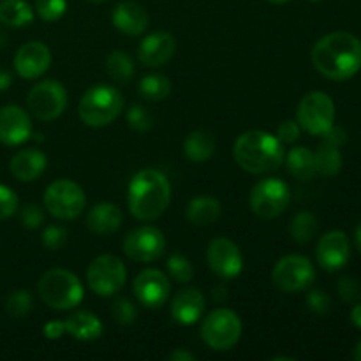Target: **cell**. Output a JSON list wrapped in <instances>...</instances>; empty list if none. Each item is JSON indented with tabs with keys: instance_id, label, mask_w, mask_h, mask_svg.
I'll use <instances>...</instances> for the list:
<instances>
[{
	"instance_id": "8d00e7d4",
	"label": "cell",
	"mask_w": 361,
	"mask_h": 361,
	"mask_svg": "<svg viewBox=\"0 0 361 361\" xmlns=\"http://www.w3.org/2000/svg\"><path fill=\"white\" fill-rule=\"evenodd\" d=\"M67 0H35V13L48 23L59 21L66 14Z\"/></svg>"
},
{
	"instance_id": "3957f363",
	"label": "cell",
	"mask_w": 361,
	"mask_h": 361,
	"mask_svg": "<svg viewBox=\"0 0 361 361\" xmlns=\"http://www.w3.org/2000/svg\"><path fill=\"white\" fill-rule=\"evenodd\" d=\"M233 157L243 171L267 175L281 168L286 152L284 145L275 134L267 130H247L236 137Z\"/></svg>"
},
{
	"instance_id": "d4e9b609",
	"label": "cell",
	"mask_w": 361,
	"mask_h": 361,
	"mask_svg": "<svg viewBox=\"0 0 361 361\" xmlns=\"http://www.w3.org/2000/svg\"><path fill=\"white\" fill-rule=\"evenodd\" d=\"M222 214V207L219 200L212 196H197L187 204V221L194 226H210L219 221Z\"/></svg>"
},
{
	"instance_id": "83f0119b",
	"label": "cell",
	"mask_w": 361,
	"mask_h": 361,
	"mask_svg": "<svg viewBox=\"0 0 361 361\" xmlns=\"http://www.w3.org/2000/svg\"><path fill=\"white\" fill-rule=\"evenodd\" d=\"M34 21V9L25 0H2L0 2V23L6 27H27Z\"/></svg>"
},
{
	"instance_id": "7c38bea8",
	"label": "cell",
	"mask_w": 361,
	"mask_h": 361,
	"mask_svg": "<svg viewBox=\"0 0 361 361\" xmlns=\"http://www.w3.org/2000/svg\"><path fill=\"white\" fill-rule=\"evenodd\" d=\"M67 90L55 80H42L28 92L27 106L32 115L41 122L56 120L67 108Z\"/></svg>"
},
{
	"instance_id": "836d02e7",
	"label": "cell",
	"mask_w": 361,
	"mask_h": 361,
	"mask_svg": "<svg viewBox=\"0 0 361 361\" xmlns=\"http://www.w3.org/2000/svg\"><path fill=\"white\" fill-rule=\"evenodd\" d=\"M166 267H168V274L173 281L180 282V284H187V282L192 281L194 268L190 261L185 256H182V254H171L168 257Z\"/></svg>"
},
{
	"instance_id": "7bdbcfd3",
	"label": "cell",
	"mask_w": 361,
	"mask_h": 361,
	"mask_svg": "<svg viewBox=\"0 0 361 361\" xmlns=\"http://www.w3.org/2000/svg\"><path fill=\"white\" fill-rule=\"evenodd\" d=\"M300 134H302V127L298 126V122H295V120H284L277 127L275 136L279 137V141L282 145H293L300 140Z\"/></svg>"
},
{
	"instance_id": "bcb514c9",
	"label": "cell",
	"mask_w": 361,
	"mask_h": 361,
	"mask_svg": "<svg viewBox=\"0 0 361 361\" xmlns=\"http://www.w3.org/2000/svg\"><path fill=\"white\" fill-rule=\"evenodd\" d=\"M169 361H196V355L190 351H187V349H175V351L171 353V355L168 356Z\"/></svg>"
},
{
	"instance_id": "ac0fdd59",
	"label": "cell",
	"mask_w": 361,
	"mask_h": 361,
	"mask_svg": "<svg viewBox=\"0 0 361 361\" xmlns=\"http://www.w3.org/2000/svg\"><path fill=\"white\" fill-rule=\"evenodd\" d=\"M49 66H51V51L44 42H27L14 55V69L23 80H35L42 76Z\"/></svg>"
},
{
	"instance_id": "6da1fadb",
	"label": "cell",
	"mask_w": 361,
	"mask_h": 361,
	"mask_svg": "<svg viewBox=\"0 0 361 361\" xmlns=\"http://www.w3.org/2000/svg\"><path fill=\"white\" fill-rule=\"evenodd\" d=\"M310 59L328 80H349L361 69V41L349 32H331L314 44Z\"/></svg>"
},
{
	"instance_id": "f1b7e54d",
	"label": "cell",
	"mask_w": 361,
	"mask_h": 361,
	"mask_svg": "<svg viewBox=\"0 0 361 361\" xmlns=\"http://www.w3.org/2000/svg\"><path fill=\"white\" fill-rule=\"evenodd\" d=\"M314 161H316V171L323 176L338 175V171L342 169V162H344L338 147L326 143V141H323L319 148L314 152Z\"/></svg>"
},
{
	"instance_id": "60d3db41",
	"label": "cell",
	"mask_w": 361,
	"mask_h": 361,
	"mask_svg": "<svg viewBox=\"0 0 361 361\" xmlns=\"http://www.w3.org/2000/svg\"><path fill=\"white\" fill-rule=\"evenodd\" d=\"M67 231L60 226H48L42 231V245L48 250H60L67 243Z\"/></svg>"
},
{
	"instance_id": "603a6c76",
	"label": "cell",
	"mask_w": 361,
	"mask_h": 361,
	"mask_svg": "<svg viewBox=\"0 0 361 361\" xmlns=\"http://www.w3.org/2000/svg\"><path fill=\"white\" fill-rule=\"evenodd\" d=\"M123 221L122 210L115 203L102 201L90 208L87 215V228L99 236L113 235L120 229Z\"/></svg>"
},
{
	"instance_id": "d590c367",
	"label": "cell",
	"mask_w": 361,
	"mask_h": 361,
	"mask_svg": "<svg viewBox=\"0 0 361 361\" xmlns=\"http://www.w3.org/2000/svg\"><path fill=\"white\" fill-rule=\"evenodd\" d=\"M127 123L137 133H148L154 127V115L145 106L133 104L127 109Z\"/></svg>"
},
{
	"instance_id": "db71d44e",
	"label": "cell",
	"mask_w": 361,
	"mask_h": 361,
	"mask_svg": "<svg viewBox=\"0 0 361 361\" xmlns=\"http://www.w3.org/2000/svg\"><path fill=\"white\" fill-rule=\"evenodd\" d=\"M88 2H94V4H99V2H104V0H88Z\"/></svg>"
},
{
	"instance_id": "484cf974",
	"label": "cell",
	"mask_w": 361,
	"mask_h": 361,
	"mask_svg": "<svg viewBox=\"0 0 361 361\" xmlns=\"http://www.w3.org/2000/svg\"><path fill=\"white\" fill-rule=\"evenodd\" d=\"M289 173L302 182H309L317 175L314 152L307 147H293L284 157Z\"/></svg>"
},
{
	"instance_id": "cb8c5ba5",
	"label": "cell",
	"mask_w": 361,
	"mask_h": 361,
	"mask_svg": "<svg viewBox=\"0 0 361 361\" xmlns=\"http://www.w3.org/2000/svg\"><path fill=\"white\" fill-rule=\"evenodd\" d=\"M66 334H69L71 337L76 338V341L90 342L95 341L102 335L104 331V324L99 319L95 314L88 312V310H78V312L71 314L66 321Z\"/></svg>"
},
{
	"instance_id": "ba28073f",
	"label": "cell",
	"mask_w": 361,
	"mask_h": 361,
	"mask_svg": "<svg viewBox=\"0 0 361 361\" xmlns=\"http://www.w3.org/2000/svg\"><path fill=\"white\" fill-rule=\"evenodd\" d=\"M271 281L279 291L286 295H296V293L307 291L314 284L316 270L309 257L291 254L275 263L271 270Z\"/></svg>"
},
{
	"instance_id": "c3c4849f",
	"label": "cell",
	"mask_w": 361,
	"mask_h": 361,
	"mask_svg": "<svg viewBox=\"0 0 361 361\" xmlns=\"http://www.w3.org/2000/svg\"><path fill=\"white\" fill-rule=\"evenodd\" d=\"M351 321L355 326H358L361 330V303H358V305H355V309L351 310Z\"/></svg>"
},
{
	"instance_id": "e0dca14e",
	"label": "cell",
	"mask_w": 361,
	"mask_h": 361,
	"mask_svg": "<svg viewBox=\"0 0 361 361\" xmlns=\"http://www.w3.org/2000/svg\"><path fill=\"white\" fill-rule=\"evenodd\" d=\"M32 136V120L23 108L7 104L0 108V143L18 147Z\"/></svg>"
},
{
	"instance_id": "b9f144b4",
	"label": "cell",
	"mask_w": 361,
	"mask_h": 361,
	"mask_svg": "<svg viewBox=\"0 0 361 361\" xmlns=\"http://www.w3.org/2000/svg\"><path fill=\"white\" fill-rule=\"evenodd\" d=\"M338 293L348 303H356L361 300V284L353 277H342L338 281Z\"/></svg>"
},
{
	"instance_id": "74e56055",
	"label": "cell",
	"mask_w": 361,
	"mask_h": 361,
	"mask_svg": "<svg viewBox=\"0 0 361 361\" xmlns=\"http://www.w3.org/2000/svg\"><path fill=\"white\" fill-rule=\"evenodd\" d=\"M44 219H46L44 210H42V207H39L37 203L25 204L20 212L21 224L28 229H37L39 226L44 224Z\"/></svg>"
},
{
	"instance_id": "4dcf8cb0",
	"label": "cell",
	"mask_w": 361,
	"mask_h": 361,
	"mask_svg": "<svg viewBox=\"0 0 361 361\" xmlns=\"http://www.w3.org/2000/svg\"><path fill=\"white\" fill-rule=\"evenodd\" d=\"M137 90H140L141 97L147 101H164L171 94V81L164 74H148V76L141 78Z\"/></svg>"
},
{
	"instance_id": "44dd1931",
	"label": "cell",
	"mask_w": 361,
	"mask_h": 361,
	"mask_svg": "<svg viewBox=\"0 0 361 361\" xmlns=\"http://www.w3.org/2000/svg\"><path fill=\"white\" fill-rule=\"evenodd\" d=\"M111 21L126 35H141L148 28V13L136 2H122L113 9Z\"/></svg>"
},
{
	"instance_id": "d6a6232c",
	"label": "cell",
	"mask_w": 361,
	"mask_h": 361,
	"mask_svg": "<svg viewBox=\"0 0 361 361\" xmlns=\"http://www.w3.org/2000/svg\"><path fill=\"white\" fill-rule=\"evenodd\" d=\"M34 309V298L27 289H16L11 293L6 300V312L9 314L13 319H21V317L28 316Z\"/></svg>"
},
{
	"instance_id": "7dc6e473",
	"label": "cell",
	"mask_w": 361,
	"mask_h": 361,
	"mask_svg": "<svg viewBox=\"0 0 361 361\" xmlns=\"http://www.w3.org/2000/svg\"><path fill=\"white\" fill-rule=\"evenodd\" d=\"M11 83H13V76L6 69H0V92L7 90L11 87Z\"/></svg>"
},
{
	"instance_id": "f5cc1de1",
	"label": "cell",
	"mask_w": 361,
	"mask_h": 361,
	"mask_svg": "<svg viewBox=\"0 0 361 361\" xmlns=\"http://www.w3.org/2000/svg\"><path fill=\"white\" fill-rule=\"evenodd\" d=\"M270 4H275V6H284V4H288L289 0H268Z\"/></svg>"
},
{
	"instance_id": "8992f818",
	"label": "cell",
	"mask_w": 361,
	"mask_h": 361,
	"mask_svg": "<svg viewBox=\"0 0 361 361\" xmlns=\"http://www.w3.org/2000/svg\"><path fill=\"white\" fill-rule=\"evenodd\" d=\"M242 321L231 309H215L201 324V338L214 351H229L242 337Z\"/></svg>"
},
{
	"instance_id": "4fadbf2b",
	"label": "cell",
	"mask_w": 361,
	"mask_h": 361,
	"mask_svg": "<svg viewBox=\"0 0 361 361\" xmlns=\"http://www.w3.org/2000/svg\"><path fill=\"white\" fill-rule=\"evenodd\" d=\"M123 252L136 263H152L164 256L166 236L155 226H141L133 229L123 240Z\"/></svg>"
},
{
	"instance_id": "ffe728a7",
	"label": "cell",
	"mask_w": 361,
	"mask_h": 361,
	"mask_svg": "<svg viewBox=\"0 0 361 361\" xmlns=\"http://www.w3.org/2000/svg\"><path fill=\"white\" fill-rule=\"evenodd\" d=\"M207 309L204 295L196 288L182 289L171 302V316L182 326H192L203 317Z\"/></svg>"
},
{
	"instance_id": "52a82bcc",
	"label": "cell",
	"mask_w": 361,
	"mask_h": 361,
	"mask_svg": "<svg viewBox=\"0 0 361 361\" xmlns=\"http://www.w3.org/2000/svg\"><path fill=\"white\" fill-rule=\"evenodd\" d=\"M87 204L85 190L69 178H59L44 190V207L59 221H74Z\"/></svg>"
},
{
	"instance_id": "816d5d0a",
	"label": "cell",
	"mask_w": 361,
	"mask_h": 361,
	"mask_svg": "<svg viewBox=\"0 0 361 361\" xmlns=\"http://www.w3.org/2000/svg\"><path fill=\"white\" fill-rule=\"evenodd\" d=\"M279 360H288V361H295V358H291V356H274L271 361H279Z\"/></svg>"
},
{
	"instance_id": "f907efd6",
	"label": "cell",
	"mask_w": 361,
	"mask_h": 361,
	"mask_svg": "<svg viewBox=\"0 0 361 361\" xmlns=\"http://www.w3.org/2000/svg\"><path fill=\"white\" fill-rule=\"evenodd\" d=\"M353 358H355L356 361H361V341L356 344L355 351H353Z\"/></svg>"
},
{
	"instance_id": "7a4b0ae2",
	"label": "cell",
	"mask_w": 361,
	"mask_h": 361,
	"mask_svg": "<svg viewBox=\"0 0 361 361\" xmlns=\"http://www.w3.org/2000/svg\"><path fill=\"white\" fill-rule=\"evenodd\" d=\"M171 203V183L159 169H141L133 176L127 190V204L137 221H155Z\"/></svg>"
},
{
	"instance_id": "d6986e66",
	"label": "cell",
	"mask_w": 361,
	"mask_h": 361,
	"mask_svg": "<svg viewBox=\"0 0 361 361\" xmlns=\"http://www.w3.org/2000/svg\"><path fill=\"white\" fill-rule=\"evenodd\" d=\"M176 51V39L171 32L159 30L152 32L137 48V59L145 67H162L173 59Z\"/></svg>"
},
{
	"instance_id": "ab89813d",
	"label": "cell",
	"mask_w": 361,
	"mask_h": 361,
	"mask_svg": "<svg viewBox=\"0 0 361 361\" xmlns=\"http://www.w3.org/2000/svg\"><path fill=\"white\" fill-rule=\"evenodd\" d=\"M18 204L20 201H18L16 192L11 187L0 183V221L13 217L18 210Z\"/></svg>"
},
{
	"instance_id": "1f68e13d",
	"label": "cell",
	"mask_w": 361,
	"mask_h": 361,
	"mask_svg": "<svg viewBox=\"0 0 361 361\" xmlns=\"http://www.w3.org/2000/svg\"><path fill=\"white\" fill-rule=\"evenodd\" d=\"M319 222L312 212H300L289 224V235L296 243H309L316 236Z\"/></svg>"
},
{
	"instance_id": "7402d4cb",
	"label": "cell",
	"mask_w": 361,
	"mask_h": 361,
	"mask_svg": "<svg viewBox=\"0 0 361 361\" xmlns=\"http://www.w3.org/2000/svg\"><path fill=\"white\" fill-rule=\"evenodd\" d=\"M48 166V159L37 148H25L14 154L11 159L9 169L13 176L20 182H34L44 173Z\"/></svg>"
},
{
	"instance_id": "2e32d148",
	"label": "cell",
	"mask_w": 361,
	"mask_h": 361,
	"mask_svg": "<svg viewBox=\"0 0 361 361\" xmlns=\"http://www.w3.org/2000/svg\"><path fill=\"white\" fill-rule=\"evenodd\" d=\"M317 263L326 271H337L348 264L351 257V243L344 231H328L321 236L316 249Z\"/></svg>"
},
{
	"instance_id": "f35d334b",
	"label": "cell",
	"mask_w": 361,
	"mask_h": 361,
	"mask_svg": "<svg viewBox=\"0 0 361 361\" xmlns=\"http://www.w3.org/2000/svg\"><path fill=\"white\" fill-rule=\"evenodd\" d=\"M307 307L317 316H324L331 309V298L323 291V289H310L307 295Z\"/></svg>"
},
{
	"instance_id": "4316f807",
	"label": "cell",
	"mask_w": 361,
	"mask_h": 361,
	"mask_svg": "<svg viewBox=\"0 0 361 361\" xmlns=\"http://www.w3.org/2000/svg\"><path fill=\"white\" fill-rule=\"evenodd\" d=\"M183 152L192 162H207L215 154V137L208 130H194L183 141Z\"/></svg>"
},
{
	"instance_id": "f6af8a7d",
	"label": "cell",
	"mask_w": 361,
	"mask_h": 361,
	"mask_svg": "<svg viewBox=\"0 0 361 361\" xmlns=\"http://www.w3.org/2000/svg\"><path fill=\"white\" fill-rule=\"evenodd\" d=\"M323 141L335 145V147H341V145H344L345 141H348V134H345V130L341 129V127L331 126V129L323 134Z\"/></svg>"
},
{
	"instance_id": "5b68a950",
	"label": "cell",
	"mask_w": 361,
	"mask_h": 361,
	"mask_svg": "<svg viewBox=\"0 0 361 361\" xmlns=\"http://www.w3.org/2000/svg\"><path fill=\"white\" fill-rule=\"evenodd\" d=\"M42 302L55 310L76 309L85 298V289L76 274L63 268H53L42 274L37 282Z\"/></svg>"
},
{
	"instance_id": "9a60e30c",
	"label": "cell",
	"mask_w": 361,
	"mask_h": 361,
	"mask_svg": "<svg viewBox=\"0 0 361 361\" xmlns=\"http://www.w3.org/2000/svg\"><path fill=\"white\" fill-rule=\"evenodd\" d=\"M133 291L137 302L147 309H161L169 298L171 282L166 277L164 271L148 268L136 275L133 282Z\"/></svg>"
},
{
	"instance_id": "f546056e",
	"label": "cell",
	"mask_w": 361,
	"mask_h": 361,
	"mask_svg": "<svg viewBox=\"0 0 361 361\" xmlns=\"http://www.w3.org/2000/svg\"><path fill=\"white\" fill-rule=\"evenodd\" d=\"M106 71L116 83H129L134 76V60L129 53L115 49L106 59Z\"/></svg>"
},
{
	"instance_id": "e575fe53",
	"label": "cell",
	"mask_w": 361,
	"mask_h": 361,
	"mask_svg": "<svg viewBox=\"0 0 361 361\" xmlns=\"http://www.w3.org/2000/svg\"><path fill=\"white\" fill-rule=\"evenodd\" d=\"M111 317L115 319L116 324H120V326H129V324H133L137 317L136 305H134L129 298H126V296H118V298L111 303Z\"/></svg>"
},
{
	"instance_id": "277c9868",
	"label": "cell",
	"mask_w": 361,
	"mask_h": 361,
	"mask_svg": "<svg viewBox=\"0 0 361 361\" xmlns=\"http://www.w3.org/2000/svg\"><path fill=\"white\" fill-rule=\"evenodd\" d=\"M123 104L126 101L118 88L111 85H97L83 94L78 106V115L85 126L101 129L122 115Z\"/></svg>"
},
{
	"instance_id": "11a10c76",
	"label": "cell",
	"mask_w": 361,
	"mask_h": 361,
	"mask_svg": "<svg viewBox=\"0 0 361 361\" xmlns=\"http://www.w3.org/2000/svg\"><path fill=\"white\" fill-rule=\"evenodd\" d=\"M310 2H321V0H310Z\"/></svg>"
},
{
	"instance_id": "30bf717a",
	"label": "cell",
	"mask_w": 361,
	"mask_h": 361,
	"mask_svg": "<svg viewBox=\"0 0 361 361\" xmlns=\"http://www.w3.org/2000/svg\"><path fill=\"white\" fill-rule=\"evenodd\" d=\"M291 201L288 183L279 178H263L252 187L249 197L250 210L264 221L279 217L286 212Z\"/></svg>"
},
{
	"instance_id": "5bb4252c",
	"label": "cell",
	"mask_w": 361,
	"mask_h": 361,
	"mask_svg": "<svg viewBox=\"0 0 361 361\" xmlns=\"http://www.w3.org/2000/svg\"><path fill=\"white\" fill-rule=\"evenodd\" d=\"M207 263L217 277L226 279V281L238 277L243 270V256L240 252V247L224 236L214 238L208 243Z\"/></svg>"
},
{
	"instance_id": "ee69618b",
	"label": "cell",
	"mask_w": 361,
	"mask_h": 361,
	"mask_svg": "<svg viewBox=\"0 0 361 361\" xmlns=\"http://www.w3.org/2000/svg\"><path fill=\"white\" fill-rule=\"evenodd\" d=\"M42 334H44V337L49 338V341H59V338L66 334V324H63V321H49V323H46L44 328H42Z\"/></svg>"
},
{
	"instance_id": "9c48e42d",
	"label": "cell",
	"mask_w": 361,
	"mask_h": 361,
	"mask_svg": "<svg viewBox=\"0 0 361 361\" xmlns=\"http://www.w3.org/2000/svg\"><path fill=\"white\" fill-rule=\"evenodd\" d=\"M296 122L312 136H323L335 122V102L324 92H309L300 101L296 109Z\"/></svg>"
},
{
	"instance_id": "8fae6325",
	"label": "cell",
	"mask_w": 361,
	"mask_h": 361,
	"mask_svg": "<svg viewBox=\"0 0 361 361\" xmlns=\"http://www.w3.org/2000/svg\"><path fill=\"white\" fill-rule=\"evenodd\" d=\"M127 268L120 257L104 254L88 264L87 282L88 288L99 296H113L126 286Z\"/></svg>"
},
{
	"instance_id": "681fc988",
	"label": "cell",
	"mask_w": 361,
	"mask_h": 361,
	"mask_svg": "<svg viewBox=\"0 0 361 361\" xmlns=\"http://www.w3.org/2000/svg\"><path fill=\"white\" fill-rule=\"evenodd\" d=\"M355 240H356V247H358V250L361 252V222H360L358 228H356V231H355Z\"/></svg>"
}]
</instances>
